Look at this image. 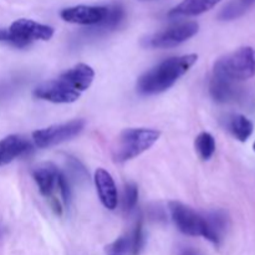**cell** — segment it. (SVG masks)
Here are the masks:
<instances>
[{"instance_id":"6da1fadb","label":"cell","mask_w":255,"mask_h":255,"mask_svg":"<svg viewBox=\"0 0 255 255\" xmlns=\"http://www.w3.org/2000/svg\"><path fill=\"white\" fill-rule=\"evenodd\" d=\"M196 54L174 56L159 62L157 66L144 72L138 80L137 89L143 95H156L173 86L197 62Z\"/></svg>"},{"instance_id":"7a4b0ae2","label":"cell","mask_w":255,"mask_h":255,"mask_svg":"<svg viewBox=\"0 0 255 255\" xmlns=\"http://www.w3.org/2000/svg\"><path fill=\"white\" fill-rule=\"evenodd\" d=\"M214 77L229 82L244 81L255 75V49L244 46L217 60L214 64Z\"/></svg>"},{"instance_id":"3957f363","label":"cell","mask_w":255,"mask_h":255,"mask_svg":"<svg viewBox=\"0 0 255 255\" xmlns=\"http://www.w3.org/2000/svg\"><path fill=\"white\" fill-rule=\"evenodd\" d=\"M161 132L152 128H126L120 133L117 146L114 149V158L117 162H126L151 148L158 141Z\"/></svg>"},{"instance_id":"277c9868","label":"cell","mask_w":255,"mask_h":255,"mask_svg":"<svg viewBox=\"0 0 255 255\" xmlns=\"http://www.w3.org/2000/svg\"><path fill=\"white\" fill-rule=\"evenodd\" d=\"M199 25L194 21L181 22V24L172 25L162 31L156 32L147 37L144 45L153 49H169L181 45L187 41L198 32Z\"/></svg>"},{"instance_id":"5b68a950","label":"cell","mask_w":255,"mask_h":255,"mask_svg":"<svg viewBox=\"0 0 255 255\" xmlns=\"http://www.w3.org/2000/svg\"><path fill=\"white\" fill-rule=\"evenodd\" d=\"M84 127V120H72L66 124L54 125L46 128L37 129L32 133V139L39 148H49L77 136Z\"/></svg>"},{"instance_id":"8992f818","label":"cell","mask_w":255,"mask_h":255,"mask_svg":"<svg viewBox=\"0 0 255 255\" xmlns=\"http://www.w3.org/2000/svg\"><path fill=\"white\" fill-rule=\"evenodd\" d=\"M7 30L14 40V46L20 49L29 46L32 41L36 40L47 41L54 35V29L51 26L30 19L15 20Z\"/></svg>"},{"instance_id":"52a82bcc","label":"cell","mask_w":255,"mask_h":255,"mask_svg":"<svg viewBox=\"0 0 255 255\" xmlns=\"http://www.w3.org/2000/svg\"><path fill=\"white\" fill-rule=\"evenodd\" d=\"M61 172L51 162H44L37 164L32 169V178L39 187L40 193L51 199L52 209L56 214H61L62 208L59 199L55 197V192L59 191V178Z\"/></svg>"},{"instance_id":"ba28073f","label":"cell","mask_w":255,"mask_h":255,"mask_svg":"<svg viewBox=\"0 0 255 255\" xmlns=\"http://www.w3.org/2000/svg\"><path fill=\"white\" fill-rule=\"evenodd\" d=\"M34 96L54 104H72L80 99L81 92L60 76L59 79L50 80L37 86L34 90Z\"/></svg>"},{"instance_id":"9c48e42d","label":"cell","mask_w":255,"mask_h":255,"mask_svg":"<svg viewBox=\"0 0 255 255\" xmlns=\"http://www.w3.org/2000/svg\"><path fill=\"white\" fill-rule=\"evenodd\" d=\"M172 221L174 222L178 231L183 234L192 237H203L204 234V219L203 216L194 212L189 207L184 206L181 202H171L169 203Z\"/></svg>"},{"instance_id":"30bf717a","label":"cell","mask_w":255,"mask_h":255,"mask_svg":"<svg viewBox=\"0 0 255 255\" xmlns=\"http://www.w3.org/2000/svg\"><path fill=\"white\" fill-rule=\"evenodd\" d=\"M107 14V6L77 5L61 10L60 16L64 21L79 25H99Z\"/></svg>"},{"instance_id":"8fae6325","label":"cell","mask_w":255,"mask_h":255,"mask_svg":"<svg viewBox=\"0 0 255 255\" xmlns=\"http://www.w3.org/2000/svg\"><path fill=\"white\" fill-rule=\"evenodd\" d=\"M144 244L143 226L142 221H138L133 231L126 237H121L107 247V251L112 255H138Z\"/></svg>"},{"instance_id":"7c38bea8","label":"cell","mask_w":255,"mask_h":255,"mask_svg":"<svg viewBox=\"0 0 255 255\" xmlns=\"http://www.w3.org/2000/svg\"><path fill=\"white\" fill-rule=\"evenodd\" d=\"M94 179L101 203L110 211L116 209L119 204V193L111 174L106 169L99 168L95 172Z\"/></svg>"},{"instance_id":"4fadbf2b","label":"cell","mask_w":255,"mask_h":255,"mask_svg":"<svg viewBox=\"0 0 255 255\" xmlns=\"http://www.w3.org/2000/svg\"><path fill=\"white\" fill-rule=\"evenodd\" d=\"M31 149V143L25 137L10 134L0 141V166L10 163L17 157L27 153Z\"/></svg>"},{"instance_id":"5bb4252c","label":"cell","mask_w":255,"mask_h":255,"mask_svg":"<svg viewBox=\"0 0 255 255\" xmlns=\"http://www.w3.org/2000/svg\"><path fill=\"white\" fill-rule=\"evenodd\" d=\"M204 219V234L203 237L212 242L216 246H219L226 234L227 228H228V216L223 211H214L209 212Z\"/></svg>"},{"instance_id":"9a60e30c","label":"cell","mask_w":255,"mask_h":255,"mask_svg":"<svg viewBox=\"0 0 255 255\" xmlns=\"http://www.w3.org/2000/svg\"><path fill=\"white\" fill-rule=\"evenodd\" d=\"M222 0H182L178 5L171 9L169 16H197L213 9Z\"/></svg>"},{"instance_id":"2e32d148","label":"cell","mask_w":255,"mask_h":255,"mask_svg":"<svg viewBox=\"0 0 255 255\" xmlns=\"http://www.w3.org/2000/svg\"><path fill=\"white\" fill-rule=\"evenodd\" d=\"M61 76L71 84L77 91L82 92L91 86L95 77V71L91 66L86 64H77L71 69L66 70Z\"/></svg>"},{"instance_id":"e0dca14e","label":"cell","mask_w":255,"mask_h":255,"mask_svg":"<svg viewBox=\"0 0 255 255\" xmlns=\"http://www.w3.org/2000/svg\"><path fill=\"white\" fill-rule=\"evenodd\" d=\"M211 96L217 102H231L239 96V89L233 82L213 77L209 86Z\"/></svg>"},{"instance_id":"ac0fdd59","label":"cell","mask_w":255,"mask_h":255,"mask_svg":"<svg viewBox=\"0 0 255 255\" xmlns=\"http://www.w3.org/2000/svg\"><path fill=\"white\" fill-rule=\"evenodd\" d=\"M255 4V0H231L218 15L222 21H231L243 16L249 9Z\"/></svg>"},{"instance_id":"d6986e66","label":"cell","mask_w":255,"mask_h":255,"mask_svg":"<svg viewBox=\"0 0 255 255\" xmlns=\"http://www.w3.org/2000/svg\"><path fill=\"white\" fill-rule=\"evenodd\" d=\"M229 129L237 139L246 142L253 133V124L244 115H233L229 119Z\"/></svg>"},{"instance_id":"ffe728a7","label":"cell","mask_w":255,"mask_h":255,"mask_svg":"<svg viewBox=\"0 0 255 255\" xmlns=\"http://www.w3.org/2000/svg\"><path fill=\"white\" fill-rule=\"evenodd\" d=\"M194 146H196L199 157L207 161L216 152V139L208 132H202L197 136L196 141H194Z\"/></svg>"},{"instance_id":"44dd1931","label":"cell","mask_w":255,"mask_h":255,"mask_svg":"<svg viewBox=\"0 0 255 255\" xmlns=\"http://www.w3.org/2000/svg\"><path fill=\"white\" fill-rule=\"evenodd\" d=\"M124 7L120 4H115L112 6H107V14L105 16L104 21L97 25L99 30H112L122 21L124 19Z\"/></svg>"},{"instance_id":"7402d4cb","label":"cell","mask_w":255,"mask_h":255,"mask_svg":"<svg viewBox=\"0 0 255 255\" xmlns=\"http://www.w3.org/2000/svg\"><path fill=\"white\" fill-rule=\"evenodd\" d=\"M138 201V188L136 184L128 183L126 184L124 189V196H122V207L125 212H131L136 207Z\"/></svg>"},{"instance_id":"603a6c76","label":"cell","mask_w":255,"mask_h":255,"mask_svg":"<svg viewBox=\"0 0 255 255\" xmlns=\"http://www.w3.org/2000/svg\"><path fill=\"white\" fill-rule=\"evenodd\" d=\"M0 42H6L14 46V40H12L11 35H10L7 29H0Z\"/></svg>"},{"instance_id":"cb8c5ba5","label":"cell","mask_w":255,"mask_h":255,"mask_svg":"<svg viewBox=\"0 0 255 255\" xmlns=\"http://www.w3.org/2000/svg\"><path fill=\"white\" fill-rule=\"evenodd\" d=\"M179 255H199V254L197 253L196 251H193V249L184 248V249H182L181 253H179Z\"/></svg>"},{"instance_id":"d4e9b609","label":"cell","mask_w":255,"mask_h":255,"mask_svg":"<svg viewBox=\"0 0 255 255\" xmlns=\"http://www.w3.org/2000/svg\"><path fill=\"white\" fill-rule=\"evenodd\" d=\"M2 232H4V231H2V227H1V226H0V237H1V236H2Z\"/></svg>"},{"instance_id":"484cf974","label":"cell","mask_w":255,"mask_h":255,"mask_svg":"<svg viewBox=\"0 0 255 255\" xmlns=\"http://www.w3.org/2000/svg\"><path fill=\"white\" fill-rule=\"evenodd\" d=\"M253 149L255 151V142H254V144H253Z\"/></svg>"},{"instance_id":"4316f807","label":"cell","mask_w":255,"mask_h":255,"mask_svg":"<svg viewBox=\"0 0 255 255\" xmlns=\"http://www.w3.org/2000/svg\"><path fill=\"white\" fill-rule=\"evenodd\" d=\"M111 255H112V254H111Z\"/></svg>"}]
</instances>
